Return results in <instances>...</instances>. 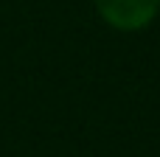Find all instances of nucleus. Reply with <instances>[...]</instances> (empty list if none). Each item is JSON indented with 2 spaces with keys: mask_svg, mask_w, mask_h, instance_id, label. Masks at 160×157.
Instances as JSON below:
<instances>
[{
  "mask_svg": "<svg viewBox=\"0 0 160 157\" xmlns=\"http://www.w3.org/2000/svg\"><path fill=\"white\" fill-rule=\"evenodd\" d=\"M96 6L112 28L138 31L152 22L160 8V0H96Z\"/></svg>",
  "mask_w": 160,
  "mask_h": 157,
  "instance_id": "nucleus-1",
  "label": "nucleus"
}]
</instances>
